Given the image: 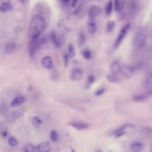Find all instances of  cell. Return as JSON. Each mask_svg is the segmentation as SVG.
<instances>
[{
	"label": "cell",
	"instance_id": "e0dca14e",
	"mask_svg": "<svg viewBox=\"0 0 152 152\" xmlns=\"http://www.w3.org/2000/svg\"><path fill=\"white\" fill-rule=\"evenodd\" d=\"M125 1L123 0H117L114 1V9L117 13H120L123 10Z\"/></svg>",
	"mask_w": 152,
	"mask_h": 152
},
{
	"label": "cell",
	"instance_id": "9a60e30c",
	"mask_svg": "<svg viewBox=\"0 0 152 152\" xmlns=\"http://www.w3.org/2000/svg\"><path fill=\"white\" fill-rule=\"evenodd\" d=\"M25 98L22 96H17L13 99L11 103V106L14 108L20 106L25 102Z\"/></svg>",
	"mask_w": 152,
	"mask_h": 152
},
{
	"label": "cell",
	"instance_id": "9c48e42d",
	"mask_svg": "<svg viewBox=\"0 0 152 152\" xmlns=\"http://www.w3.org/2000/svg\"><path fill=\"white\" fill-rule=\"evenodd\" d=\"M68 125L78 130H85L89 128L87 123L82 121H74L68 123Z\"/></svg>",
	"mask_w": 152,
	"mask_h": 152
},
{
	"label": "cell",
	"instance_id": "484cf974",
	"mask_svg": "<svg viewBox=\"0 0 152 152\" xmlns=\"http://www.w3.org/2000/svg\"><path fill=\"white\" fill-rule=\"evenodd\" d=\"M152 85V78L151 76L146 77L143 82V86L145 88H148Z\"/></svg>",
	"mask_w": 152,
	"mask_h": 152
},
{
	"label": "cell",
	"instance_id": "6da1fadb",
	"mask_svg": "<svg viewBox=\"0 0 152 152\" xmlns=\"http://www.w3.org/2000/svg\"><path fill=\"white\" fill-rule=\"evenodd\" d=\"M46 20L43 16L39 14L33 16L29 27V39L39 38L46 27Z\"/></svg>",
	"mask_w": 152,
	"mask_h": 152
},
{
	"label": "cell",
	"instance_id": "30bf717a",
	"mask_svg": "<svg viewBox=\"0 0 152 152\" xmlns=\"http://www.w3.org/2000/svg\"><path fill=\"white\" fill-rule=\"evenodd\" d=\"M83 71L80 68H75L72 71L70 78L72 81L80 80L83 76Z\"/></svg>",
	"mask_w": 152,
	"mask_h": 152
},
{
	"label": "cell",
	"instance_id": "1f68e13d",
	"mask_svg": "<svg viewBox=\"0 0 152 152\" xmlns=\"http://www.w3.org/2000/svg\"><path fill=\"white\" fill-rule=\"evenodd\" d=\"M68 55L70 58H72L75 56V51L74 47L72 43H69L68 46Z\"/></svg>",
	"mask_w": 152,
	"mask_h": 152
},
{
	"label": "cell",
	"instance_id": "8fae6325",
	"mask_svg": "<svg viewBox=\"0 0 152 152\" xmlns=\"http://www.w3.org/2000/svg\"><path fill=\"white\" fill-rule=\"evenodd\" d=\"M50 39L55 47L59 48L61 47L62 40L58 36L56 32L53 31L50 34Z\"/></svg>",
	"mask_w": 152,
	"mask_h": 152
},
{
	"label": "cell",
	"instance_id": "b9f144b4",
	"mask_svg": "<svg viewBox=\"0 0 152 152\" xmlns=\"http://www.w3.org/2000/svg\"><path fill=\"white\" fill-rule=\"evenodd\" d=\"M77 1H77L75 0V1H73L72 2V7L73 8L74 7L76 6V3H77Z\"/></svg>",
	"mask_w": 152,
	"mask_h": 152
},
{
	"label": "cell",
	"instance_id": "7a4b0ae2",
	"mask_svg": "<svg viewBox=\"0 0 152 152\" xmlns=\"http://www.w3.org/2000/svg\"><path fill=\"white\" fill-rule=\"evenodd\" d=\"M147 32L144 28L139 29L134 35L133 43L135 47L139 49L145 47L147 41Z\"/></svg>",
	"mask_w": 152,
	"mask_h": 152
},
{
	"label": "cell",
	"instance_id": "f6af8a7d",
	"mask_svg": "<svg viewBox=\"0 0 152 152\" xmlns=\"http://www.w3.org/2000/svg\"><path fill=\"white\" fill-rule=\"evenodd\" d=\"M150 76L152 78V72H151V73H150Z\"/></svg>",
	"mask_w": 152,
	"mask_h": 152
},
{
	"label": "cell",
	"instance_id": "277c9868",
	"mask_svg": "<svg viewBox=\"0 0 152 152\" xmlns=\"http://www.w3.org/2000/svg\"><path fill=\"white\" fill-rule=\"evenodd\" d=\"M40 38L38 39H29L28 49L29 54L31 57L34 56L37 50L42 47L40 43Z\"/></svg>",
	"mask_w": 152,
	"mask_h": 152
},
{
	"label": "cell",
	"instance_id": "f35d334b",
	"mask_svg": "<svg viewBox=\"0 0 152 152\" xmlns=\"http://www.w3.org/2000/svg\"><path fill=\"white\" fill-rule=\"evenodd\" d=\"M115 136L116 137L120 138L125 134V131H122V132H117V133H115Z\"/></svg>",
	"mask_w": 152,
	"mask_h": 152
},
{
	"label": "cell",
	"instance_id": "83f0119b",
	"mask_svg": "<svg viewBox=\"0 0 152 152\" xmlns=\"http://www.w3.org/2000/svg\"><path fill=\"white\" fill-rule=\"evenodd\" d=\"M113 3L112 1H109L107 4L105 8L106 14L107 16L110 15L112 14L113 10Z\"/></svg>",
	"mask_w": 152,
	"mask_h": 152
},
{
	"label": "cell",
	"instance_id": "ab89813d",
	"mask_svg": "<svg viewBox=\"0 0 152 152\" xmlns=\"http://www.w3.org/2000/svg\"><path fill=\"white\" fill-rule=\"evenodd\" d=\"M62 4L63 5V6L66 7L68 6L69 4V1H61Z\"/></svg>",
	"mask_w": 152,
	"mask_h": 152
},
{
	"label": "cell",
	"instance_id": "2e32d148",
	"mask_svg": "<svg viewBox=\"0 0 152 152\" xmlns=\"http://www.w3.org/2000/svg\"><path fill=\"white\" fill-rule=\"evenodd\" d=\"M16 45L14 42H8L4 47V52L6 54L12 53L15 50Z\"/></svg>",
	"mask_w": 152,
	"mask_h": 152
},
{
	"label": "cell",
	"instance_id": "5bb4252c",
	"mask_svg": "<svg viewBox=\"0 0 152 152\" xmlns=\"http://www.w3.org/2000/svg\"><path fill=\"white\" fill-rule=\"evenodd\" d=\"M144 148V144L140 141L133 142L130 146V149L133 152H141Z\"/></svg>",
	"mask_w": 152,
	"mask_h": 152
},
{
	"label": "cell",
	"instance_id": "7bdbcfd3",
	"mask_svg": "<svg viewBox=\"0 0 152 152\" xmlns=\"http://www.w3.org/2000/svg\"><path fill=\"white\" fill-rule=\"evenodd\" d=\"M148 96H152V89H150L148 92L147 94Z\"/></svg>",
	"mask_w": 152,
	"mask_h": 152
},
{
	"label": "cell",
	"instance_id": "4fadbf2b",
	"mask_svg": "<svg viewBox=\"0 0 152 152\" xmlns=\"http://www.w3.org/2000/svg\"><path fill=\"white\" fill-rule=\"evenodd\" d=\"M42 67L47 69H52L53 67V61L52 58L49 56H46L41 60Z\"/></svg>",
	"mask_w": 152,
	"mask_h": 152
},
{
	"label": "cell",
	"instance_id": "d6986e66",
	"mask_svg": "<svg viewBox=\"0 0 152 152\" xmlns=\"http://www.w3.org/2000/svg\"><path fill=\"white\" fill-rule=\"evenodd\" d=\"M31 123L33 127L36 129L39 128L42 124V120L39 117L34 116L31 118Z\"/></svg>",
	"mask_w": 152,
	"mask_h": 152
},
{
	"label": "cell",
	"instance_id": "f1b7e54d",
	"mask_svg": "<svg viewBox=\"0 0 152 152\" xmlns=\"http://www.w3.org/2000/svg\"><path fill=\"white\" fill-rule=\"evenodd\" d=\"M35 146L31 144H26L23 148V152H34L35 151Z\"/></svg>",
	"mask_w": 152,
	"mask_h": 152
},
{
	"label": "cell",
	"instance_id": "7402d4cb",
	"mask_svg": "<svg viewBox=\"0 0 152 152\" xmlns=\"http://www.w3.org/2000/svg\"><path fill=\"white\" fill-rule=\"evenodd\" d=\"M12 4L8 1H5L3 2L0 6V10L1 12H5L12 9Z\"/></svg>",
	"mask_w": 152,
	"mask_h": 152
},
{
	"label": "cell",
	"instance_id": "8992f818",
	"mask_svg": "<svg viewBox=\"0 0 152 152\" xmlns=\"http://www.w3.org/2000/svg\"><path fill=\"white\" fill-rule=\"evenodd\" d=\"M136 69L134 66L132 65L122 66L120 74L125 79H129L133 76Z\"/></svg>",
	"mask_w": 152,
	"mask_h": 152
},
{
	"label": "cell",
	"instance_id": "ba28073f",
	"mask_svg": "<svg viewBox=\"0 0 152 152\" xmlns=\"http://www.w3.org/2000/svg\"><path fill=\"white\" fill-rule=\"evenodd\" d=\"M122 67V66L120 61L118 60H115L110 64L109 69L111 74L116 75L120 73Z\"/></svg>",
	"mask_w": 152,
	"mask_h": 152
},
{
	"label": "cell",
	"instance_id": "d6a6232c",
	"mask_svg": "<svg viewBox=\"0 0 152 152\" xmlns=\"http://www.w3.org/2000/svg\"><path fill=\"white\" fill-rule=\"evenodd\" d=\"M9 145L12 147H14L19 144V141L14 137L11 136L8 139Z\"/></svg>",
	"mask_w": 152,
	"mask_h": 152
},
{
	"label": "cell",
	"instance_id": "d590c367",
	"mask_svg": "<svg viewBox=\"0 0 152 152\" xmlns=\"http://www.w3.org/2000/svg\"><path fill=\"white\" fill-rule=\"evenodd\" d=\"M105 88H104V87H101V88H99L95 92V95L97 96H100V95H102L105 93Z\"/></svg>",
	"mask_w": 152,
	"mask_h": 152
},
{
	"label": "cell",
	"instance_id": "3957f363",
	"mask_svg": "<svg viewBox=\"0 0 152 152\" xmlns=\"http://www.w3.org/2000/svg\"><path fill=\"white\" fill-rule=\"evenodd\" d=\"M131 25L130 23H127L124 27H122L114 43L113 47L115 49H116L120 46L124 39L127 35L128 31L131 28Z\"/></svg>",
	"mask_w": 152,
	"mask_h": 152
},
{
	"label": "cell",
	"instance_id": "e575fe53",
	"mask_svg": "<svg viewBox=\"0 0 152 152\" xmlns=\"http://www.w3.org/2000/svg\"><path fill=\"white\" fill-rule=\"evenodd\" d=\"M70 57H69L68 54L67 52H65L63 54V61H64V66L65 67H67L69 63V59Z\"/></svg>",
	"mask_w": 152,
	"mask_h": 152
},
{
	"label": "cell",
	"instance_id": "74e56055",
	"mask_svg": "<svg viewBox=\"0 0 152 152\" xmlns=\"http://www.w3.org/2000/svg\"><path fill=\"white\" fill-rule=\"evenodd\" d=\"M82 4H81L80 5V6H78V7L75 9V10L74 12V14L77 15L79 14H80V12H81V10L82 9Z\"/></svg>",
	"mask_w": 152,
	"mask_h": 152
},
{
	"label": "cell",
	"instance_id": "ee69618b",
	"mask_svg": "<svg viewBox=\"0 0 152 152\" xmlns=\"http://www.w3.org/2000/svg\"><path fill=\"white\" fill-rule=\"evenodd\" d=\"M71 152H76V151L74 148H71Z\"/></svg>",
	"mask_w": 152,
	"mask_h": 152
},
{
	"label": "cell",
	"instance_id": "52a82bcc",
	"mask_svg": "<svg viewBox=\"0 0 152 152\" xmlns=\"http://www.w3.org/2000/svg\"><path fill=\"white\" fill-rule=\"evenodd\" d=\"M102 9L98 5H93L90 6L88 10V16L91 20H93L94 19L100 16L102 13Z\"/></svg>",
	"mask_w": 152,
	"mask_h": 152
},
{
	"label": "cell",
	"instance_id": "bcb514c9",
	"mask_svg": "<svg viewBox=\"0 0 152 152\" xmlns=\"http://www.w3.org/2000/svg\"><path fill=\"white\" fill-rule=\"evenodd\" d=\"M97 152H102V151H100V150H98L97 151Z\"/></svg>",
	"mask_w": 152,
	"mask_h": 152
},
{
	"label": "cell",
	"instance_id": "4dcf8cb0",
	"mask_svg": "<svg viewBox=\"0 0 152 152\" xmlns=\"http://www.w3.org/2000/svg\"><path fill=\"white\" fill-rule=\"evenodd\" d=\"M95 76L92 75H90L87 78V82L85 86L86 89H88L90 88L92 84L95 81Z\"/></svg>",
	"mask_w": 152,
	"mask_h": 152
},
{
	"label": "cell",
	"instance_id": "836d02e7",
	"mask_svg": "<svg viewBox=\"0 0 152 152\" xmlns=\"http://www.w3.org/2000/svg\"><path fill=\"white\" fill-rule=\"evenodd\" d=\"M50 78L53 81H57L59 79V74H58V71L55 69H54L52 71L51 74L50 75Z\"/></svg>",
	"mask_w": 152,
	"mask_h": 152
},
{
	"label": "cell",
	"instance_id": "603a6c76",
	"mask_svg": "<svg viewBox=\"0 0 152 152\" xmlns=\"http://www.w3.org/2000/svg\"><path fill=\"white\" fill-rule=\"evenodd\" d=\"M106 78L108 81L111 83H115L120 81V79L118 76L113 74H108L106 75Z\"/></svg>",
	"mask_w": 152,
	"mask_h": 152
},
{
	"label": "cell",
	"instance_id": "8d00e7d4",
	"mask_svg": "<svg viewBox=\"0 0 152 152\" xmlns=\"http://www.w3.org/2000/svg\"><path fill=\"white\" fill-rule=\"evenodd\" d=\"M9 132L7 129H4L1 131V136L2 138H5L8 136Z\"/></svg>",
	"mask_w": 152,
	"mask_h": 152
},
{
	"label": "cell",
	"instance_id": "4316f807",
	"mask_svg": "<svg viewBox=\"0 0 152 152\" xmlns=\"http://www.w3.org/2000/svg\"><path fill=\"white\" fill-rule=\"evenodd\" d=\"M82 54L84 59L87 60H90L92 58V52L90 49H85L82 52Z\"/></svg>",
	"mask_w": 152,
	"mask_h": 152
},
{
	"label": "cell",
	"instance_id": "d4e9b609",
	"mask_svg": "<svg viewBox=\"0 0 152 152\" xmlns=\"http://www.w3.org/2000/svg\"><path fill=\"white\" fill-rule=\"evenodd\" d=\"M115 22L114 20L109 21L106 24V30L108 33H110L113 30L115 27Z\"/></svg>",
	"mask_w": 152,
	"mask_h": 152
},
{
	"label": "cell",
	"instance_id": "60d3db41",
	"mask_svg": "<svg viewBox=\"0 0 152 152\" xmlns=\"http://www.w3.org/2000/svg\"><path fill=\"white\" fill-rule=\"evenodd\" d=\"M21 31V28L19 27H17L15 29V33H20Z\"/></svg>",
	"mask_w": 152,
	"mask_h": 152
},
{
	"label": "cell",
	"instance_id": "7c38bea8",
	"mask_svg": "<svg viewBox=\"0 0 152 152\" xmlns=\"http://www.w3.org/2000/svg\"><path fill=\"white\" fill-rule=\"evenodd\" d=\"M36 149L39 152H49L51 149V145L49 141H43L38 145Z\"/></svg>",
	"mask_w": 152,
	"mask_h": 152
},
{
	"label": "cell",
	"instance_id": "cb8c5ba5",
	"mask_svg": "<svg viewBox=\"0 0 152 152\" xmlns=\"http://www.w3.org/2000/svg\"><path fill=\"white\" fill-rule=\"evenodd\" d=\"M86 40V35L84 31L81 30L79 32L78 36V44L79 46H81L83 45Z\"/></svg>",
	"mask_w": 152,
	"mask_h": 152
},
{
	"label": "cell",
	"instance_id": "5b68a950",
	"mask_svg": "<svg viewBox=\"0 0 152 152\" xmlns=\"http://www.w3.org/2000/svg\"><path fill=\"white\" fill-rule=\"evenodd\" d=\"M127 11L130 17H133L138 10L139 6L137 1L134 0H130L127 1Z\"/></svg>",
	"mask_w": 152,
	"mask_h": 152
},
{
	"label": "cell",
	"instance_id": "44dd1931",
	"mask_svg": "<svg viewBox=\"0 0 152 152\" xmlns=\"http://www.w3.org/2000/svg\"><path fill=\"white\" fill-rule=\"evenodd\" d=\"M25 110L24 108H20L15 110L12 114V116L14 119H19L24 115Z\"/></svg>",
	"mask_w": 152,
	"mask_h": 152
},
{
	"label": "cell",
	"instance_id": "ac0fdd59",
	"mask_svg": "<svg viewBox=\"0 0 152 152\" xmlns=\"http://www.w3.org/2000/svg\"><path fill=\"white\" fill-rule=\"evenodd\" d=\"M148 97V95L147 94H139L134 95L133 97V100L134 102L141 103L146 100Z\"/></svg>",
	"mask_w": 152,
	"mask_h": 152
},
{
	"label": "cell",
	"instance_id": "f546056e",
	"mask_svg": "<svg viewBox=\"0 0 152 152\" xmlns=\"http://www.w3.org/2000/svg\"><path fill=\"white\" fill-rule=\"evenodd\" d=\"M49 137L51 141L53 142H57L59 139V135L55 130H52L50 132Z\"/></svg>",
	"mask_w": 152,
	"mask_h": 152
},
{
	"label": "cell",
	"instance_id": "ffe728a7",
	"mask_svg": "<svg viewBox=\"0 0 152 152\" xmlns=\"http://www.w3.org/2000/svg\"><path fill=\"white\" fill-rule=\"evenodd\" d=\"M87 29L88 32L91 34H93L96 32L97 30V25L94 20H91L87 24Z\"/></svg>",
	"mask_w": 152,
	"mask_h": 152
}]
</instances>
